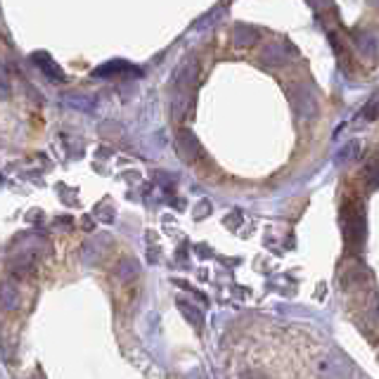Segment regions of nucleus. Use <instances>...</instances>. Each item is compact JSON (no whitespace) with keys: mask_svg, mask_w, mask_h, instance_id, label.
<instances>
[{"mask_svg":"<svg viewBox=\"0 0 379 379\" xmlns=\"http://www.w3.org/2000/svg\"><path fill=\"white\" fill-rule=\"evenodd\" d=\"M320 379H351L353 368L349 363V358H344L341 353H330L327 358L320 360L318 365Z\"/></svg>","mask_w":379,"mask_h":379,"instance_id":"f257e3e1","label":"nucleus"},{"mask_svg":"<svg viewBox=\"0 0 379 379\" xmlns=\"http://www.w3.org/2000/svg\"><path fill=\"white\" fill-rule=\"evenodd\" d=\"M294 109L301 119H311L318 112V98L311 84H299L294 88Z\"/></svg>","mask_w":379,"mask_h":379,"instance_id":"f03ea898","label":"nucleus"},{"mask_svg":"<svg viewBox=\"0 0 379 379\" xmlns=\"http://www.w3.org/2000/svg\"><path fill=\"white\" fill-rule=\"evenodd\" d=\"M353 43H356V50L368 60H379V31L363 29L353 34Z\"/></svg>","mask_w":379,"mask_h":379,"instance_id":"7ed1b4c3","label":"nucleus"},{"mask_svg":"<svg viewBox=\"0 0 379 379\" xmlns=\"http://www.w3.org/2000/svg\"><path fill=\"white\" fill-rule=\"evenodd\" d=\"M175 152H178L180 159L187 161V164H192L194 159H197L201 147H199V140L194 138L192 131L182 128L178 135H175Z\"/></svg>","mask_w":379,"mask_h":379,"instance_id":"20e7f679","label":"nucleus"},{"mask_svg":"<svg viewBox=\"0 0 379 379\" xmlns=\"http://www.w3.org/2000/svg\"><path fill=\"white\" fill-rule=\"evenodd\" d=\"M261 60H263V65H268V67H282L284 62L292 60V48H289L284 41L270 43V46L263 48Z\"/></svg>","mask_w":379,"mask_h":379,"instance_id":"39448f33","label":"nucleus"},{"mask_svg":"<svg viewBox=\"0 0 379 379\" xmlns=\"http://www.w3.org/2000/svg\"><path fill=\"white\" fill-rule=\"evenodd\" d=\"M19 301H22V296H19V289L15 284L12 282L0 284V306H3L5 311H15L19 306Z\"/></svg>","mask_w":379,"mask_h":379,"instance_id":"423d86ee","label":"nucleus"},{"mask_svg":"<svg viewBox=\"0 0 379 379\" xmlns=\"http://www.w3.org/2000/svg\"><path fill=\"white\" fill-rule=\"evenodd\" d=\"M34 62L50 76V79H55V81L65 79V72H62V69L55 65V60H53V57H50L48 53H36V55H34Z\"/></svg>","mask_w":379,"mask_h":379,"instance_id":"0eeeda50","label":"nucleus"},{"mask_svg":"<svg viewBox=\"0 0 379 379\" xmlns=\"http://www.w3.org/2000/svg\"><path fill=\"white\" fill-rule=\"evenodd\" d=\"M65 105L72 107V109H79V112H93L95 109V98L93 95H84V93H72L65 98Z\"/></svg>","mask_w":379,"mask_h":379,"instance_id":"6e6552de","label":"nucleus"},{"mask_svg":"<svg viewBox=\"0 0 379 379\" xmlns=\"http://www.w3.org/2000/svg\"><path fill=\"white\" fill-rule=\"evenodd\" d=\"M235 41L239 43V46H251V43L258 41V31L246 27V24H239V27L235 29Z\"/></svg>","mask_w":379,"mask_h":379,"instance_id":"1a4fd4ad","label":"nucleus"},{"mask_svg":"<svg viewBox=\"0 0 379 379\" xmlns=\"http://www.w3.org/2000/svg\"><path fill=\"white\" fill-rule=\"evenodd\" d=\"M360 154V145L358 142H349V145H344L337 154H334V161L337 164H346V161H353L356 157Z\"/></svg>","mask_w":379,"mask_h":379,"instance_id":"9d476101","label":"nucleus"},{"mask_svg":"<svg viewBox=\"0 0 379 379\" xmlns=\"http://www.w3.org/2000/svg\"><path fill=\"white\" fill-rule=\"evenodd\" d=\"M117 277L121 282H128V280H133V277H138V263L135 261H121L119 263V268H117Z\"/></svg>","mask_w":379,"mask_h":379,"instance_id":"9b49d317","label":"nucleus"},{"mask_svg":"<svg viewBox=\"0 0 379 379\" xmlns=\"http://www.w3.org/2000/svg\"><path fill=\"white\" fill-rule=\"evenodd\" d=\"M178 306H180V311L187 315V320L192 322L194 327H201V320H204V318H201V311H197L194 306H190L187 301H180Z\"/></svg>","mask_w":379,"mask_h":379,"instance_id":"f8f14e48","label":"nucleus"},{"mask_svg":"<svg viewBox=\"0 0 379 379\" xmlns=\"http://www.w3.org/2000/svg\"><path fill=\"white\" fill-rule=\"evenodd\" d=\"M10 98V76L5 65H0V100Z\"/></svg>","mask_w":379,"mask_h":379,"instance_id":"ddd939ff","label":"nucleus"},{"mask_svg":"<svg viewBox=\"0 0 379 379\" xmlns=\"http://www.w3.org/2000/svg\"><path fill=\"white\" fill-rule=\"evenodd\" d=\"M363 117L365 119H379V93L363 107Z\"/></svg>","mask_w":379,"mask_h":379,"instance_id":"4468645a","label":"nucleus"},{"mask_svg":"<svg viewBox=\"0 0 379 379\" xmlns=\"http://www.w3.org/2000/svg\"><path fill=\"white\" fill-rule=\"evenodd\" d=\"M368 180L372 187L379 185V157H375V159L368 164Z\"/></svg>","mask_w":379,"mask_h":379,"instance_id":"2eb2a0df","label":"nucleus"},{"mask_svg":"<svg viewBox=\"0 0 379 379\" xmlns=\"http://www.w3.org/2000/svg\"><path fill=\"white\" fill-rule=\"evenodd\" d=\"M242 379H268V377H263V375H251V372H246V375Z\"/></svg>","mask_w":379,"mask_h":379,"instance_id":"dca6fc26","label":"nucleus"}]
</instances>
